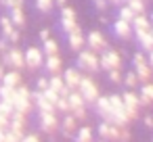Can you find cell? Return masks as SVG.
<instances>
[{
  "label": "cell",
  "mask_w": 153,
  "mask_h": 142,
  "mask_svg": "<svg viewBox=\"0 0 153 142\" xmlns=\"http://www.w3.org/2000/svg\"><path fill=\"white\" fill-rule=\"evenodd\" d=\"M9 19L13 21V25H15V27H23V25H25L23 9H11V17H9Z\"/></svg>",
  "instance_id": "d4e9b609"
},
{
  "label": "cell",
  "mask_w": 153,
  "mask_h": 142,
  "mask_svg": "<svg viewBox=\"0 0 153 142\" xmlns=\"http://www.w3.org/2000/svg\"><path fill=\"white\" fill-rule=\"evenodd\" d=\"M2 4L11 11V9H23V0H2Z\"/></svg>",
  "instance_id": "8d00e7d4"
},
{
  "label": "cell",
  "mask_w": 153,
  "mask_h": 142,
  "mask_svg": "<svg viewBox=\"0 0 153 142\" xmlns=\"http://www.w3.org/2000/svg\"><path fill=\"white\" fill-rule=\"evenodd\" d=\"M48 88H51L53 92H57L59 96H67V94L71 92V90H67V88H65V82H63V77H61L59 73H57V75H53V77L48 79Z\"/></svg>",
  "instance_id": "e0dca14e"
},
{
  "label": "cell",
  "mask_w": 153,
  "mask_h": 142,
  "mask_svg": "<svg viewBox=\"0 0 153 142\" xmlns=\"http://www.w3.org/2000/svg\"><path fill=\"white\" fill-rule=\"evenodd\" d=\"M55 111L69 113V102H67V96H59V98H57V102H55Z\"/></svg>",
  "instance_id": "836d02e7"
},
{
  "label": "cell",
  "mask_w": 153,
  "mask_h": 142,
  "mask_svg": "<svg viewBox=\"0 0 153 142\" xmlns=\"http://www.w3.org/2000/svg\"><path fill=\"white\" fill-rule=\"evenodd\" d=\"M67 42H69V48L71 50H82L84 48V44H86V38H84V34H82V29L80 32H71V34H67Z\"/></svg>",
  "instance_id": "d6986e66"
},
{
  "label": "cell",
  "mask_w": 153,
  "mask_h": 142,
  "mask_svg": "<svg viewBox=\"0 0 153 142\" xmlns=\"http://www.w3.org/2000/svg\"><path fill=\"white\" fill-rule=\"evenodd\" d=\"M76 142H92V129L90 127H80L76 134Z\"/></svg>",
  "instance_id": "f546056e"
},
{
  "label": "cell",
  "mask_w": 153,
  "mask_h": 142,
  "mask_svg": "<svg viewBox=\"0 0 153 142\" xmlns=\"http://www.w3.org/2000/svg\"><path fill=\"white\" fill-rule=\"evenodd\" d=\"M74 129H78V119H76L74 115H67V117L63 119V136H65V138H71Z\"/></svg>",
  "instance_id": "603a6c76"
},
{
  "label": "cell",
  "mask_w": 153,
  "mask_h": 142,
  "mask_svg": "<svg viewBox=\"0 0 153 142\" xmlns=\"http://www.w3.org/2000/svg\"><path fill=\"white\" fill-rule=\"evenodd\" d=\"M71 113H74V117H76V119H86V109H84V107L71 109Z\"/></svg>",
  "instance_id": "60d3db41"
},
{
  "label": "cell",
  "mask_w": 153,
  "mask_h": 142,
  "mask_svg": "<svg viewBox=\"0 0 153 142\" xmlns=\"http://www.w3.org/2000/svg\"><path fill=\"white\" fill-rule=\"evenodd\" d=\"M36 104H38V111H40V113H51V111H55V102H53L44 92H38V94H36Z\"/></svg>",
  "instance_id": "ffe728a7"
},
{
  "label": "cell",
  "mask_w": 153,
  "mask_h": 142,
  "mask_svg": "<svg viewBox=\"0 0 153 142\" xmlns=\"http://www.w3.org/2000/svg\"><path fill=\"white\" fill-rule=\"evenodd\" d=\"M23 57H25V67L27 69H38V67L44 65V52L40 48H36V46H30L23 52Z\"/></svg>",
  "instance_id": "52a82bcc"
},
{
  "label": "cell",
  "mask_w": 153,
  "mask_h": 142,
  "mask_svg": "<svg viewBox=\"0 0 153 142\" xmlns=\"http://www.w3.org/2000/svg\"><path fill=\"white\" fill-rule=\"evenodd\" d=\"M67 102H69V111L71 109H78V107H84V98H82V94L78 90H71L67 94Z\"/></svg>",
  "instance_id": "cb8c5ba5"
},
{
  "label": "cell",
  "mask_w": 153,
  "mask_h": 142,
  "mask_svg": "<svg viewBox=\"0 0 153 142\" xmlns=\"http://www.w3.org/2000/svg\"><path fill=\"white\" fill-rule=\"evenodd\" d=\"M103 142H105V140H103Z\"/></svg>",
  "instance_id": "f5cc1de1"
},
{
  "label": "cell",
  "mask_w": 153,
  "mask_h": 142,
  "mask_svg": "<svg viewBox=\"0 0 153 142\" xmlns=\"http://www.w3.org/2000/svg\"><path fill=\"white\" fill-rule=\"evenodd\" d=\"M0 27H2V36H4V40L7 42H17L19 40V32L15 29V25H13V21L9 19V17H2L0 19Z\"/></svg>",
  "instance_id": "7c38bea8"
},
{
  "label": "cell",
  "mask_w": 153,
  "mask_h": 142,
  "mask_svg": "<svg viewBox=\"0 0 153 142\" xmlns=\"http://www.w3.org/2000/svg\"><path fill=\"white\" fill-rule=\"evenodd\" d=\"M147 61H149V67L153 69V50H149V59H147Z\"/></svg>",
  "instance_id": "7dc6e473"
},
{
  "label": "cell",
  "mask_w": 153,
  "mask_h": 142,
  "mask_svg": "<svg viewBox=\"0 0 153 142\" xmlns=\"http://www.w3.org/2000/svg\"><path fill=\"white\" fill-rule=\"evenodd\" d=\"M92 2H94V7H97L99 11H105V7L109 4V2H107V0H92Z\"/></svg>",
  "instance_id": "7bdbcfd3"
},
{
  "label": "cell",
  "mask_w": 153,
  "mask_h": 142,
  "mask_svg": "<svg viewBox=\"0 0 153 142\" xmlns=\"http://www.w3.org/2000/svg\"><path fill=\"white\" fill-rule=\"evenodd\" d=\"M0 113H4V115H13L15 113V107H13V100H0Z\"/></svg>",
  "instance_id": "d590c367"
},
{
  "label": "cell",
  "mask_w": 153,
  "mask_h": 142,
  "mask_svg": "<svg viewBox=\"0 0 153 142\" xmlns=\"http://www.w3.org/2000/svg\"><path fill=\"white\" fill-rule=\"evenodd\" d=\"M101 67L105 71H111V69H120L122 67V54L117 50H103V57L99 59Z\"/></svg>",
  "instance_id": "8992f818"
},
{
  "label": "cell",
  "mask_w": 153,
  "mask_h": 142,
  "mask_svg": "<svg viewBox=\"0 0 153 142\" xmlns=\"http://www.w3.org/2000/svg\"><path fill=\"white\" fill-rule=\"evenodd\" d=\"M138 100H140V104L143 107H149V104H153V84H143V88H140V94H138Z\"/></svg>",
  "instance_id": "7402d4cb"
},
{
  "label": "cell",
  "mask_w": 153,
  "mask_h": 142,
  "mask_svg": "<svg viewBox=\"0 0 153 142\" xmlns=\"http://www.w3.org/2000/svg\"><path fill=\"white\" fill-rule=\"evenodd\" d=\"M136 40H138V44H140L143 50H153V29L147 32V34H143V36H136Z\"/></svg>",
  "instance_id": "4316f807"
},
{
  "label": "cell",
  "mask_w": 153,
  "mask_h": 142,
  "mask_svg": "<svg viewBox=\"0 0 153 142\" xmlns=\"http://www.w3.org/2000/svg\"><path fill=\"white\" fill-rule=\"evenodd\" d=\"M2 75H4V69H2V65H0V79H2Z\"/></svg>",
  "instance_id": "681fc988"
},
{
  "label": "cell",
  "mask_w": 153,
  "mask_h": 142,
  "mask_svg": "<svg viewBox=\"0 0 153 142\" xmlns=\"http://www.w3.org/2000/svg\"><path fill=\"white\" fill-rule=\"evenodd\" d=\"M122 98H124V109H126L128 119H134L136 113H138V107H140L138 94H134V92H126V94H122Z\"/></svg>",
  "instance_id": "ba28073f"
},
{
  "label": "cell",
  "mask_w": 153,
  "mask_h": 142,
  "mask_svg": "<svg viewBox=\"0 0 153 142\" xmlns=\"http://www.w3.org/2000/svg\"><path fill=\"white\" fill-rule=\"evenodd\" d=\"M132 63H134V73H136L138 82L147 84V82L151 79V67H149V61L145 59V54L136 52V54H134V59H132Z\"/></svg>",
  "instance_id": "3957f363"
},
{
  "label": "cell",
  "mask_w": 153,
  "mask_h": 142,
  "mask_svg": "<svg viewBox=\"0 0 153 142\" xmlns=\"http://www.w3.org/2000/svg\"><path fill=\"white\" fill-rule=\"evenodd\" d=\"M130 140V129L126 125H117V138L115 142H128Z\"/></svg>",
  "instance_id": "e575fe53"
},
{
  "label": "cell",
  "mask_w": 153,
  "mask_h": 142,
  "mask_svg": "<svg viewBox=\"0 0 153 142\" xmlns=\"http://www.w3.org/2000/svg\"><path fill=\"white\" fill-rule=\"evenodd\" d=\"M136 15H143L145 13V0H128V2H126Z\"/></svg>",
  "instance_id": "d6a6232c"
},
{
  "label": "cell",
  "mask_w": 153,
  "mask_h": 142,
  "mask_svg": "<svg viewBox=\"0 0 153 142\" xmlns=\"http://www.w3.org/2000/svg\"><path fill=\"white\" fill-rule=\"evenodd\" d=\"M13 107H15V113H21V115H27L32 111V94H30V90L25 86H17L15 88Z\"/></svg>",
  "instance_id": "6da1fadb"
},
{
  "label": "cell",
  "mask_w": 153,
  "mask_h": 142,
  "mask_svg": "<svg viewBox=\"0 0 153 142\" xmlns=\"http://www.w3.org/2000/svg\"><path fill=\"white\" fill-rule=\"evenodd\" d=\"M15 98V88L11 86H0V100H13Z\"/></svg>",
  "instance_id": "1f68e13d"
},
{
  "label": "cell",
  "mask_w": 153,
  "mask_h": 142,
  "mask_svg": "<svg viewBox=\"0 0 153 142\" xmlns=\"http://www.w3.org/2000/svg\"><path fill=\"white\" fill-rule=\"evenodd\" d=\"M4 65H11L15 69H23L25 67V57L19 48H11L7 54H4Z\"/></svg>",
  "instance_id": "9c48e42d"
},
{
  "label": "cell",
  "mask_w": 153,
  "mask_h": 142,
  "mask_svg": "<svg viewBox=\"0 0 153 142\" xmlns=\"http://www.w3.org/2000/svg\"><path fill=\"white\" fill-rule=\"evenodd\" d=\"M145 125H147V127H153V117H151V115L145 117Z\"/></svg>",
  "instance_id": "bcb514c9"
},
{
  "label": "cell",
  "mask_w": 153,
  "mask_h": 142,
  "mask_svg": "<svg viewBox=\"0 0 153 142\" xmlns=\"http://www.w3.org/2000/svg\"><path fill=\"white\" fill-rule=\"evenodd\" d=\"M19 142H40V140H38V136H34V134H30V136H23V138H21Z\"/></svg>",
  "instance_id": "ee69618b"
},
{
  "label": "cell",
  "mask_w": 153,
  "mask_h": 142,
  "mask_svg": "<svg viewBox=\"0 0 153 142\" xmlns=\"http://www.w3.org/2000/svg\"><path fill=\"white\" fill-rule=\"evenodd\" d=\"M40 125H42V129H44V132L53 134V132L59 127V121H57L55 111H51V113H40Z\"/></svg>",
  "instance_id": "5bb4252c"
},
{
  "label": "cell",
  "mask_w": 153,
  "mask_h": 142,
  "mask_svg": "<svg viewBox=\"0 0 153 142\" xmlns=\"http://www.w3.org/2000/svg\"><path fill=\"white\" fill-rule=\"evenodd\" d=\"M124 82H126V86H128V88H134V86L138 84V77H136V73L132 71V73H126Z\"/></svg>",
  "instance_id": "74e56055"
},
{
  "label": "cell",
  "mask_w": 153,
  "mask_h": 142,
  "mask_svg": "<svg viewBox=\"0 0 153 142\" xmlns=\"http://www.w3.org/2000/svg\"><path fill=\"white\" fill-rule=\"evenodd\" d=\"M48 38H51V32H48V29H42V32H40V40L44 42V40H48Z\"/></svg>",
  "instance_id": "f6af8a7d"
},
{
  "label": "cell",
  "mask_w": 153,
  "mask_h": 142,
  "mask_svg": "<svg viewBox=\"0 0 153 142\" xmlns=\"http://www.w3.org/2000/svg\"><path fill=\"white\" fill-rule=\"evenodd\" d=\"M36 88H38V92L46 90V88H48V79H46V77H38V79H36Z\"/></svg>",
  "instance_id": "ab89813d"
},
{
  "label": "cell",
  "mask_w": 153,
  "mask_h": 142,
  "mask_svg": "<svg viewBox=\"0 0 153 142\" xmlns=\"http://www.w3.org/2000/svg\"><path fill=\"white\" fill-rule=\"evenodd\" d=\"M136 17V13L128 7V4H122L120 7V11H117V19H122V21H128V23H132V19Z\"/></svg>",
  "instance_id": "83f0119b"
},
{
  "label": "cell",
  "mask_w": 153,
  "mask_h": 142,
  "mask_svg": "<svg viewBox=\"0 0 153 142\" xmlns=\"http://www.w3.org/2000/svg\"><path fill=\"white\" fill-rule=\"evenodd\" d=\"M63 82H65V88L67 90H78V86L82 82V75H80L78 69H67L63 73Z\"/></svg>",
  "instance_id": "9a60e30c"
},
{
  "label": "cell",
  "mask_w": 153,
  "mask_h": 142,
  "mask_svg": "<svg viewBox=\"0 0 153 142\" xmlns=\"http://www.w3.org/2000/svg\"><path fill=\"white\" fill-rule=\"evenodd\" d=\"M55 7V0H36V9L40 13H51Z\"/></svg>",
  "instance_id": "4dcf8cb0"
},
{
  "label": "cell",
  "mask_w": 153,
  "mask_h": 142,
  "mask_svg": "<svg viewBox=\"0 0 153 142\" xmlns=\"http://www.w3.org/2000/svg\"><path fill=\"white\" fill-rule=\"evenodd\" d=\"M78 92L82 94L84 102H94V100L99 98V88H97V84H94L92 79H88V77H82V82H80V86H78Z\"/></svg>",
  "instance_id": "5b68a950"
},
{
  "label": "cell",
  "mask_w": 153,
  "mask_h": 142,
  "mask_svg": "<svg viewBox=\"0 0 153 142\" xmlns=\"http://www.w3.org/2000/svg\"><path fill=\"white\" fill-rule=\"evenodd\" d=\"M19 140H21V138H17L13 132H9V129L4 132V138H2V142H19Z\"/></svg>",
  "instance_id": "b9f144b4"
},
{
  "label": "cell",
  "mask_w": 153,
  "mask_h": 142,
  "mask_svg": "<svg viewBox=\"0 0 153 142\" xmlns=\"http://www.w3.org/2000/svg\"><path fill=\"white\" fill-rule=\"evenodd\" d=\"M151 29H153V23H151L149 17L136 15V17L132 19V32H134L136 36H143V34H147V32H151Z\"/></svg>",
  "instance_id": "30bf717a"
},
{
  "label": "cell",
  "mask_w": 153,
  "mask_h": 142,
  "mask_svg": "<svg viewBox=\"0 0 153 142\" xmlns=\"http://www.w3.org/2000/svg\"><path fill=\"white\" fill-rule=\"evenodd\" d=\"M94 107H97V113H99L105 121H111V117H113V109H111L109 96H99V98L94 100Z\"/></svg>",
  "instance_id": "8fae6325"
},
{
  "label": "cell",
  "mask_w": 153,
  "mask_h": 142,
  "mask_svg": "<svg viewBox=\"0 0 153 142\" xmlns=\"http://www.w3.org/2000/svg\"><path fill=\"white\" fill-rule=\"evenodd\" d=\"M61 27L65 34H71V32H80V25L76 21V11L71 7H63L61 9Z\"/></svg>",
  "instance_id": "277c9868"
},
{
  "label": "cell",
  "mask_w": 153,
  "mask_h": 142,
  "mask_svg": "<svg viewBox=\"0 0 153 142\" xmlns=\"http://www.w3.org/2000/svg\"><path fill=\"white\" fill-rule=\"evenodd\" d=\"M2 84L4 86H11V88H17L21 84V75L17 71H11V73H4L2 75Z\"/></svg>",
  "instance_id": "484cf974"
},
{
  "label": "cell",
  "mask_w": 153,
  "mask_h": 142,
  "mask_svg": "<svg viewBox=\"0 0 153 142\" xmlns=\"http://www.w3.org/2000/svg\"><path fill=\"white\" fill-rule=\"evenodd\" d=\"M86 44H88V46H90V50H94V52H101V50H105V46H107V42H105L103 34H101V32H97V29L88 34Z\"/></svg>",
  "instance_id": "4fadbf2b"
},
{
  "label": "cell",
  "mask_w": 153,
  "mask_h": 142,
  "mask_svg": "<svg viewBox=\"0 0 153 142\" xmlns=\"http://www.w3.org/2000/svg\"><path fill=\"white\" fill-rule=\"evenodd\" d=\"M151 23H153V13H151Z\"/></svg>",
  "instance_id": "f907efd6"
},
{
  "label": "cell",
  "mask_w": 153,
  "mask_h": 142,
  "mask_svg": "<svg viewBox=\"0 0 153 142\" xmlns=\"http://www.w3.org/2000/svg\"><path fill=\"white\" fill-rule=\"evenodd\" d=\"M44 67L48 69V73L51 75H57V73H61V57L59 54H53V57H46L44 59Z\"/></svg>",
  "instance_id": "44dd1931"
},
{
  "label": "cell",
  "mask_w": 153,
  "mask_h": 142,
  "mask_svg": "<svg viewBox=\"0 0 153 142\" xmlns=\"http://www.w3.org/2000/svg\"><path fill=\"white\" fill-rule=\"evenodd\" d=\"M99 134H101L103 140H115L117 138V125L111 123V121H103L99 125Z\"/></svg>",
  "instance_id": "ac0fdd59"
},
{
  "label": "cell",
  "mask_w": 153,
  "mask_h": 142,
  "mask_svg": "<svg viewBox=\"0 0 153 142\" xmlns=\"http://www.w3.org/2000/svg\"><path fill=\"white\" fill-rule=\"evenodd\" d=\"M124 2H128V0H124Z\"/></svg>",
  "instance_id": "816d5d0a"
},
{
  "label": "cell",
  "mask_w": 153,
  "mask_h": 142,
  "mask_svg": "<svg viewBox=\"0 0 153 142\" xmlns=\"http://www.w3.org/2000/svg\"><path fill=\"white\" fill-rule=\"evenodd\" d=\"M78 65H80V69H84V71H88V73L101 69V63H99V57H97L94 50H80V54H78Z\"/></svg>",
  "instance_id": "7a4b0ae2"
},
{
  "label": "cell",
  "mask_w": 153,
  "mask_h": 142,
  "mask_svg": "<svg viewBox=\"0 0 153 142\" xmlns=\"http://www.w3.org/2000/svg\"><path fill=\"white\" fill-rule=\"evenodd\" d=\"M113 34H115L117 38H122V40L130 38V36H132V23H128V21H122V19H117V21L113 23Z\"/></svg>",
  "instance_id": "2e32d148"
},
{
  "label": "cell",
  "mask_w": 153,
  "mask_h": 142,
  "mask_svg": "<svg viewBox=\"0 0 153 142\" xmlns=\"http://www.w3.org/2000/svg\"><path fill=\"white\" fill-rule=\"evenodd\" d=\"M65 2H67V0H55V4H57V7H61V9H63V7H67Z\"/></svg>",
  "instance_id": "c3c4849f"
},
{
  "label": "cell",
  "mask_w": 153,
  "mask_h": 142,
  "mask_svg": "<svg viewBox=\"0 0 153 142\" xmlns=\"http://www.w3.org/2000/svg\"><path fill=\"white\" fill-rule=\"evenodd\" d=\"M42 52H44L46 57H53V54H59V44H57V40H53V38H48V40H44V48H42Z\"/></svg>",
  "instance_id": "f1b7e54d"
},
{
  "label": "cell",
  "mask_w": 153,
  "mask_h": 142,
  "mask_svg": "<svg viewBox=\"0 0 153 142\" xmlns=\"http://www.w3.org/2000/svg\"><path fill=\"white\" fill-rule=\"evenodd\" d=\"M107 73H109V79H111L113 84L124 82V79H122V71H120V69H111V71H107Z\"/></svg>",
  "instance_id": "f35d334b"
}]
</instances>
